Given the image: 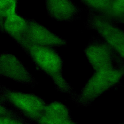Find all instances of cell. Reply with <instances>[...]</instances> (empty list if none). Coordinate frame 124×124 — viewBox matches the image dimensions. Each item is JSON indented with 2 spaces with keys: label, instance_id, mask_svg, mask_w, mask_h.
<instances>
[{
  "label": "cell",
  "instance_id": "cell-1",
  "mask_svg": "<svg viewBox=\"0 0 124 124\" xmlns=\"http://www.w3.org/2000/svg\"><path fill=\"white\" fill-rule=\"evenodd\" d=\"M20 47L36 67L51 79L57 90L71 97L76 94L63 76V62L56 50L51 47L43 46L24 45Z\"/></svg>",
  "mask_w": 124,
  "mask_h": 124
},
{
  "label": "cell",
  "instance_id": "cell-2",
  "mask_svg": "<svg viewBox=\"0 0 124 124\" xmlns=\"http://www.w3.org/2000/svg\"><path fill=\"white\" fill-rule=\"evenodd\" d=\"M124 75V66H115L94 71L79 93L71 96L78 106L91 104L105 92L119 83Z\"/></svg>",
  "mask_w": 124,
  "mask_h": 124
},
{
  "label": "cell",
  "instance_id": "cell-3",
  "mask_svg": "<svg viewBox=\"0 0 124 124\" xmlns=\"http://www.w3.org/2000/svg\"><path fill=\"white\" fill-rule=\"evenodd\" d=\"M0 103L12 107L31 123L42 114L46 104L38 95L10 89L0 82Z\"/></svg>",
  "mask_w": 124,
  "mask_h": 124
},
{
  "label": "cell",
  "instance_id": "cell-4",
  "mask_svg": "<svg viewBox=\"0 0 124 124\" xmlns=\"http://www.w3.org/2000/svg\"><path fill=\"white\" fill-rule=\"evenodd\" d=\"M85 28L96 31L98 36L107 42L124 59V31L117 23L100 13L87 9Z\"/></svg>",
  "mask_w": 124,
  "mask_h": 124
},
{
  "label": "cell",
  "instance_id": "cell-5",
  "mask_svg": "<svg viewBox=\"0 0 124 124\" xmlns=\"http://www.w3.org/2000/svg\"><path fill=\"white\" fill-rule=\"evenodd\" d=\"M84 52L94 71L115 66H124V59L99 36H91Z\"/></svg>",
  "mask_w": 124,
  "mask_h": 124
},
{
  "label": "cell",
  "instance_id": "cell-6",
  "mask_svg": "<svg viewBox=\"0 0 124 124\" xmlns=\"http://www.w3.org/2000/svg\"><path fill=\"white\" fill-rule=\"evenodd\" d=\"M17 44L20 46L24 45L63 46L67 41L35 20L27 19L26 30Z\"/></svg>",
  "mask_w": 124,
  "mask_h": 124
},
{
  "label": "cell",
  "instance_id": "cell-7",
  "mask_svg": "<svg viewBox=\"0 0 124 124\" xmlns=\"http://www.w3.org/2000/svg\"><path fill=\"white\" fill-rule=\"evenodd\" d=\"M0 76L33 88L37 81L22 62L7 52L0 54Z\"/></svg>",
  "mask_w": 124,
  "mask_h": 124
},
{
  "label": "cell",
  "instance_id": "cell-8",
  "mask_svg": "<svg viewBox=\"0 0 124 124\" xmlns=\"http://www.w3.org/2000/svg\"><path fill=\"white\" fill-rule=\"evenodd\" d=\"M48 15L59 21L72 22L79 20L82 11L72 0H45Z\"/></svg>",
  "mask_w": 124,
  "mask_h": 124
},
{
  "label": "cell",
  "instance_id": "cell-9",
  "mask_svg": "<svg viewBox=\"0 0 124 124\" xmlns=\"http://www.w3.org/2000/svg\"><path fill=\"white\" fill-rule=\"evenodd\" d=\"M27 19L18 13L6 17L0 24V31L10 36L17 43L26 30Z\"/></svg>",
  "mask_w": 124,
  "mask_h": 124
},
{
  "label": "cell",
  "instance_id": "cell-10",
  "mask_svg": "<svg viewBox=\"0 0 124 124\" xmlns=\"http://www.w3.org/2000/svg\"><path fill=\"white\" fill-rule=\"evenodd\" d=\"M41 115L54 118L72 119L68 107L58 101L46 104Z\"/></svg>",
  "mask_w": 124,
  "mask_h": 124
},
{
  "label": "cell",
  "instance_id": "cell-11",
  "mask_svg": "<svg viewBox=\"0 0 124 124\" xmlns=\"http://www.w3.org/2000/svg\"><path fill=\"white\" fill-rule=\"evenodd\" d=\"M124 0H111L104 15L117 24H123L124 20Z\"/></svg>",
  "mask_w": 124,
  "mask_h": 124
},
{
  "label": "cell",
  "instance_id": "cell-12",
  "mask_svg": "<svg viewBox=\"0 0 124 124\" xmlns=\"http://www.w3.org/2000/svg\"><path fill=\"white\" fill-rule=\"evenodd\" d=\"M18 0H0V24L6 17L17 12Z\"/></svg>",
  "mask_w": 124,
  "mask_h": 124
},
{
  "label": "cell",
  "instance_id": "cell-13",
  "mask_svg": "<svg viewBox=\"0 0 124 124\" xmlns=\"http://www.w3.org/2000/svg\"><path fill=\"white\" fill-rule=\"evenodd\" d=\"M87 9L104 15L108 9L111 0H79Z\"/></svg>",
  "mask_w": 124,
  "mask_h": 124
},
{
  "label": "cell",
  "instance_id": "cell-14",
  "mask_svg": "<svg viewBox=\"0 0 124 124\" xmlns=\"http://www.w3.org/2000/svg\"><path fill=\"white\" fill-rule=\"evenodd\" d=\"M8 106L0 103V115L11 117L20 121L26 124H31V122L24 117L20 113Z\"/></svg>",
  "mask_w": 124,
  "mask_h": 124
},
{
  "label": "cell",
  "instance_id": "cell-15",
  "mask_svg": "<svg viewBox=\"0 0 124 124\" xmlns=\"http://www.w3.org/2000/svg\"><path fill=\"white\" fill-rule=\"evenodd\" d=\"M32 123L35 124H78L72 119L54 118L41 115L33 120Z\"/></svg>",
  "mask_w": 124,
  "mask_h": 124
},
{
  "label": "cell",
  "instance_id": "cell-16",
  "mask_svg": "<svg viewBox=\"0 0 124 124\" xmlns=\"http://www.w3.org/2000/svg\"><path fill=\"white\" fill-rule=\"evenodd\" d=\"M0 124H26L16 119L0 115Z\"/></svg>",
  "mask_w": 124,
  "mask_h": 124
},
{
  "label": "cell",
  "instance_id": "cell-17",
  "mask_svg": "<svg viewBox=\"0 0 124 124\" xmlns=\"http://www.w3.org/2000/svg\"><path fill=\"white\" fill-rule=\"evenodd\" d=\"M124 124L122 123H119V124Z\"/></svg>",
  "mask_w": 124,
  "mask_h": 124
}]
</instances>
